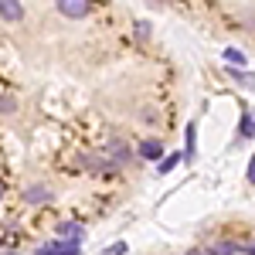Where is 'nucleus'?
<instances>
[{
    "mask_svg": "<svg viewBox=\"0 0 255 255\" xmlns=\"http://www.w3.org/2000/svg\"><path fill=\"white\" fill-rule=\"evenodd\" d=\"M58 10L65 14V17L79 20V17L89 14V0H58Z\"/></svg>",
    "mask_w": 255,
    "mask_h": 255,
    "instance_id": "1",
    "label": "nucleus"
},
{
    "mask_svg": "<svg viewBox=\"0 0 255 255\" xmlns=\"http://www.w3.org/2000/svg\"><path fill=\"white\" fill-rule=\"evenodd\" d=\"M38 255H79V242H51V245H41Z\"/></svg>",
    "mask_w": 255,
    "mask_h": 255,
    "instance_id": "2",
    "label": "nucleus"
},
{
    "mask_svg": "<svg viewBox=\"0 0 255 255\" xmlns=\"http://www.w3.org/2000/svg\"><path fill=\"white\" fill-rule=\"evenodd\" d=\"M24 17V7H20V0H0V20H10V24H17Z\"/></svg>",
    "mask_w": 255,
    "mask_h": 255,
    "instance_id": "3",
    "label": "nucleus"
},
{
    "mask_svg": "<svg viewBox=\"0 0 255 255\" xmlns=\"http://www.w3.org/2000/svg\"><path fill=\"white\" fill-rule=\"evenodd\" d=\"M58 235L65 238V242H82L85 228H82V225H75V221H61V225H58Z\"/></svg>",
    "mask_w": 255,
    "mask_h": 255,
    "instance_id": "4",
    "label": "nucleus"
},
{
    "mask_svg": "<svg viewBox=\"0 0 255 255\" xmlns=\"http://www.w3.org/2000/svg\"><path fill=\"white\" fill-rule=\"evenodd\" d=\"M24 197H27L31 204H44V201H51V191L38 184V187H27V194H24Z\"/></svg>",
    "mask_w": 255,
    "mask_h": 255,
    "instance_id": "5",
    "label": "nucleus"
},
{
    "mask_svg": "<svg viewBox=\"0 0 255 255\" xmlns=\"http://www.w3.org/2000/svg\"><path fill=\"white\" fill-rule=\"evenodd\" d=\"M139 153H143L146 160H160V157H163V146H160L157 139H146V143L139 146Z\"/></svg>",
    "mask_w": 255,
    "mask_h": 255,
    "instance_id": "6",
    "label": "nucleus"
},
{
    "mask_svg": "<svg viewBox=\"0 0 255 255\" xmlns=\"http://www.w3.org/2000/svg\"><path fill=\"white\" fill-rule=\"evenodd\" d=\"M252 133H255V109H249L242 119V136H252Z\"/></svg>",
    "mask_w": 255,
    "mask_h": 255,
    "instance_id": "7",
    "label": "nucleus"
},
{
    "mask_svg": "<svg viewBox=\"0 0 255 255\" xmlns=\"http://www.w3.org/2000/svg\"><path fill=\"white\" fill-rule=\"evenodd\" d=\"M225 61H228V65H245V55H242V51H238V48H225Z\"/></svg>",
    "mask_w": 255,
    "mask_h": 255,
    "instance_id": "8",
    "label": "nucleus"
},
{
    "mask_svg": "<svg viewBox=\"0 0 255 255\" xmlns=\"http://www.w3.org/2000/svg\"><path fill=\"white\" fill-rule=\"evenodd\" d=\"M194 133H197V129H194V123H191V126H187V153H184L187 160L194 157Z\"/></svg>",
    "mask_w": 255,
    "mask_h": 255,
    "instance_id": "9",
    "label": "nucleus"
},
{
    "mask_svg": "<svg viewBox=\"0 0 255 255\" xmlns=\"http://www.w3.org/2000/svg\"><path fill=\"white\" fill-rule=\"evenodd\" d=\"M177 163H180V157H177V153H170V157H167L163 163H160V174H167V170H174Z\"/></svg>",
    "mask_w": 255,
    "mask_h": 255,
    "instance_id": "10",
    "label": "nucleus"
},
{
    "mask_svg": "<svg viewBox=\"0 0 255 255\" xmlns=\"http://www.w3.org/2000/svg\"><path fill=\"white\" fill-rule=\"evenodd\" d=\"M109 150H113V157H116L119 163H123V160H126V146H123V143H113V146H109Z\"/></svg>",
    "mask_w": 255,
    "mask_h": 255,
    "instance_id": "11",
    "label": "nucleus"
},
{
    "mask_svg": "<svg viewBox=\"0 0 255 255\" xmlns=\"http://www.w3.org/2000/svg\"><path fill=\"white\" fill-rule=\"evenodd\" d=\"M235 252H238L235 245H218L215 249V255H235Z\"/></svg>",
    "mask_w": 255,
    "mask_h": 255,
    "instance_id": "12",
    "label": "nucleus"
},
{
    "mask_svg": "<svg viewBox=\"0 0 255 255\" xmlns=\"http://www.w3.org/2000/svg\"><path fill=\"white\" fill-rule=\"evenodd\" d=\"M0 113H14V99H0Z\"/></svg>",
    "mask_w": 255,
    "mask_h": 255,
    "instance_id": "13",
    "label": "nucleus"
},
{
    "mask_svg": "<svg viewBox=\"0 0 255 255\" xmlns=\"http://www.w3.org/2000/svg\"><path fill=\"white\" fill-rule=\"evenodd\" d=\"M123 252H126V245H123V242H116L113 249H106V255H123Z\"/></svg>",
    "mask_w": 255,
    "mask_h": 255,
    "instance_id": "14",
    "label": "nucleus"
},
{
    "mask_svg": "<svg viewBox=\"0 0 255 255\" xmlns=\"http://www.w3.org/2000/svg\"><path fill=\"white\" fill-rule=\"evenodd\" d=\"M249 184H255V157H252V163H249Z\"/></svg>",
    "mask_w": 255,
    "mask_h": 255,
    "instance_id": "15",
    "label": "nucleus"
},
{
    "mask_svg": "<svg viewBox=\"0 0 255 255\" xmlns=\"http://www.w3.org/2000/svg\"><path fill=\"white\" fill-rule=\"evenodd\" d=\"M0 197H3V184H0Z\"/></svg>",
    "mask_w": 255,
    "mask_h": 255,
    "instance_id": "16",
    "label": "nucleus"
},
{
    "mask_svg": "<svg viewBox=\"0 0 255 255\" xmlns=\"http://www.w3.org/2000/svg\"><path fill=\"white\" fill-rule=\"evenodd\" d=\"M191 255H204V252H191Z\"/></svg>",
    "mask_w": 255,
    "mask_h": 255,
    "instance_id": "17",
    "label": "nucleus"
}]
</instances>
